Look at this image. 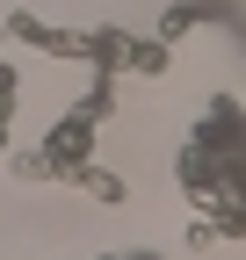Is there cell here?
<instances>
[{
  "mask_svg": "<svg viewBox=\"0 0 246 260\" xmlns=\"http://www.w3.org/2000/svg\"><path fill=\"white\" fill-rule=\"evenodd\" d=\"M95 109H73V116H58L51 123V138H44V159H51V174H80L87 167V152H95Z\"/></svg>",
  "mask_w": 246,
  "mask_h": 260,
  "instance_id": "obj_1",
  "label": "cell"
},
{
  "mask_svg": "<svg viewBox=\"0 0 246 260\" xmlns=\"http://www.w3.org/2000/svg\"><path fill=\"white\" fill-rule=\"evenodd\" d=\"M8 29H15V37H29L37 51H58V58H95V37H80V29H51V22H37V15H8Z\"/></svg>",
  "mask_w": 246,
  "mask_h": 260,
  "instance_id": "obj_2",
  "label": "cell"
},
{
  "mask_svg": "<svg viewBox=\"0 0 246 260\" xmlns=\"http://www.w3.org/2000/svg\"><path fill=\"white\" fill-rule=\"evenodd\" d=\"M239 15V0H174V8L160 15V37L174 44V37H189L196 22H232Z\"/></svg>",
  "mask_w": 246,
  "mask_h": 260,
  "instance_id": "obj_3",
  "label": "cell"
},
{
  "mask_svg": "<svg viewBox=\"0 0 246 260\" xmlns=\"http://www.w3.org/2000/svg\"><path fill=\"white\" fill-rule=\"evenodd\" d=\"M80 181H87V195H95V203H123V181H116V174H102V167H80Z\"/></svg>",
  "mask_w": 246,
  "mask_h": 260,
  "instance_id": "obj_4",
  "label": "cell"
},
{
  "mask_svg": "<svg viewBox=\"0 0 246 260\" xmlns=\"http://www.w3.org/2000/svg\"><path fill=\"white\" fill-rule=\"evenodd\" d=\"M8 116H15V73L0 65V130H8Z\"/></svg>",
  "mask_w": 246,
  "mask_h": 260,
  "instance_id": "obj_5",
  "label": "cell"
}]
</instances>
